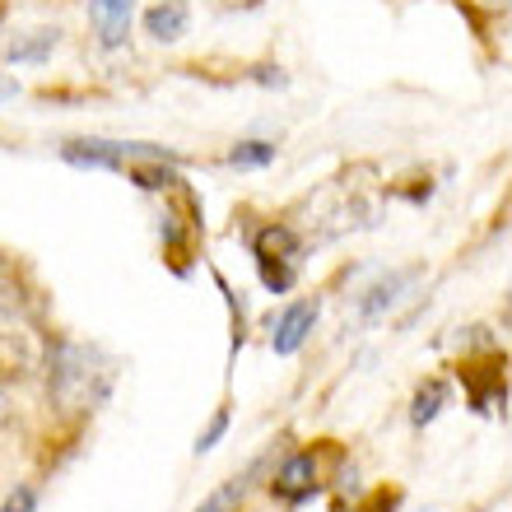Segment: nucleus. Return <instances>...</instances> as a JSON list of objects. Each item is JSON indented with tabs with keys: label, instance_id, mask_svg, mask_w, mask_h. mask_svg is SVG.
I'll use <instances>...</instances> for the list:
<instances>
[{
	"label": "nucleus",
	"instance_id": "0eeeda50",
	"mask_svg": "<svg viewBox=\"0 0 512 512\" xmlns=\"http://www.w3.org/2000/svg\"><path fill=\"white\" fill-rule=\"evenodd\" d=\"M410 284H415V270H396V275L378 280L364 298H359V317H364V322H382V317L401 303V294L410 289Z\"/></svg>",
	"mask_w": 512,
	"mask_h": 512
},
{
	"label": "nucleus",
	"instance_id": "dca6fc26",
	"mask_svg": "<svg viewBox=\"0 0 512 512\" xmlns=\"http://www.w3.org/2000/svg\"><path fill=\"white\" fill-rule=\"evenodd\" d=\"M10 98H19V80H10V75H0V108H5Z\"/></svg>",
	"mask_w": 512,
	"mask_h": 512
},
{
	"label": "nucleus",
	"instance_id": "f8f14e48",
	"mask_svg": "<svg viewBox=\"0 0 512 512\" xmlns=\"http://www.w3.org/2000/svg\"><path fill=\"white\" fill-rule=\"evenodd\" d=\"M126 173L135 177V187H145V191H163V187H173L177 173H173V163L163 168V163H154V168H145V163H131Z\"/></svg>",
	"mask_w": 512,
	"mask_h": 512
},
{
	"label": "nucleus",
	"instance_id": "f257e3e1",
	"mask_svg": "<svg viewBox=\"0 0 512 512\" xmlns=\"http://www.w3.org/2000/svg\"><path fill=\"white\" fill-rule=\"evenodd\" d=\"M112 359L80 340H52L47 345V391L61 410H89L108 396Z\"/></svg>",
	"mask_w": 512,
	"mask_h": 512
},
{
	"label": "nucleus",
	"instance_id": "6e6552de",
	"mask_svg": "<svg viewBox=\"0 0 512 512\" xmlns=\"http://www.w3.org/2000/svg\"><path fill=\"white\" fill-rule=\"evenodd\" d=\"M56 47H61V28H28V33H14L5 56L14 66H42Z\"/></svg>",
	"mask_w": 512,
	"mask_h": 512
},
{
	"label": "nucleus",
	"instance_id": "39448f33",
	"mask_svg": "<svg viewBox=\"0 0 512 512\" xmlns=\"http://www.w3.org/2000/svg\"><path fill=\"white\" fill-rule=\"evenodd\" d=\"M275 494H280L284 503L312 499V494H317V457H312V452H294V457L275 471Z\"/></svg>",
	"mask_w": 512,
	"mask_h": 512
},
{
	"label": "nucleus",
	"instance_id": "423d86ee",
	"mask_svg": "<svg viewBox=\"0 0 512 512\" xmlns=\"http://www.w3.org/2000/svg\"><path fill=\"white\" fill-rule=\"evenodd\" d=\"M131 14L135 0H89V19H94L103 47H122L126 33H131Z\"/></svg>",
	"mask_w": 512,
	"mask_h": 512
},
{
	"label": "nucleus",
	"instance_id": "7ed1b4c3",
	"mask_svg": "<svg viewBox=\"0 0 512 512\" xmlns=\"http://www.w3.org/2000/svg\"><path fill=\"white\" fill-rule=\"evenodd\" d=\"M252 256H256V270H261V284L270 294H289L298 280V238L294 229L284 224H270L252 238Z\"/></svg>",
	"mask_w": 512,
	"mask_h": 512
},
{
	"label": "nucleus",
	"instance_id": "1a4fd4ad",
	"mask_svg": "<svg viewBox=\"0 0 512 512\" xmlns=\"http://www.w3.org/2000/svg\"><path fill=\"white\" fill-rule=\"evenodd\" d=\"M187 24H191L187 0H163V5H154V10L145 14V33L154 42H177L182 33H187Z\"/></svg>",
	"mask_w": 512,
	"mask_h": 512
},
{
	"label": "nucleus",
	"instance_id": "ddd939ff",
	"mask_svg": "<svg viewBox=\"0 0 512 512\" xmlns=\"http://www.w3.org/2000/svg\"><path fill=\"white\" fill-rule=\"evenodd\" d=\"M238 503H243V485H224L219 494H210V499H205L196 512H233Z\"/></svg>",
	"mask_w": 512,
	"mask_h": 512
},
{
	"label": "nucleus",
	"instance_id": "4468645a",
	"mask_svg": "<svg viewBox=\"0 0 512 512\" xmlns=\"http://www.w3.org/2000/svg\"><path fill=\"white\" fill-rule=\"evenodd\" d=\"M224 429H229V410H219V415L210 419V429H205L201 438H196V452H210V447H215L219 438H224Z\"/></svg>",
	"mask_w": 512,
	"mask_h": 512
},
{
	"label": "nucleus",
	"instance_id": "f03ea898",
	"mask_svg": "<svg viewBox=\"0 0 512 512\" xmlns=\"http://www.w3.org/2000/svg\"><path fill=\"white\" fill-rule=\"evenodd\" d=\"M61 159L75 168H108V173H126L131 163H177L173 149L163 145H122V140H66Z\"/></svg>",
	"mask_w": 512,
	"mask_h": 512
},
{
	"label": "nucleus",
	"instance_id": "9d476101",
	"mask_svg": "<svg viewBox=\"0 0 512 512\" xmlns=\"http://www.w3.org/2000/svg\"><path fill=\"white\" fill-rule=\"evenodd\" d=\"M443 405H447V382L429 378V382H424V387L415 391V410H410V419H415V429H424V424H433Z\"/></svg>",
	"mask_w": 512,
	"mask_h": 512
},
{
	"label": "nucleus",
	"instance_id": "9b49d317",
	"mask_svg": "<svg viewBox=\"0 0 512 512\" xmlns=\"http://www.w3.org/2000/svg\"><path fill=\"white\" fill-rule=\"evenodd\" d=\"M229 163L233 168H266V163H275V145L270 140H243V145L229 149Z\"/></svg>",
	"mask_w": 512,
	"mask_h": 512
},
{
	"label": "nucleus",
	"instance_id": "f3484780",
	"mask_svg": "<svg viewBox=\"0 0 512 512\" xmlns=\"http://www.w3.org/2000/svg\"><path fill=\"white\" fill-rule=\"evenodd\" d=\"M10 419V405H5V387H0V424Z\"/></svg>",
	"mask_w": 512,
	"mask_h": 512
},
{
	"label": "nucleus",
	"instance_id": "20e7f679",
	"mask_svg": "<svg viewBox=\"0 0 512 512\" xmlns=\"http://www.w3.org/2000/svg\"><path fill=\"white\" fill-rule=\"evenodd\" d=\"M317 312H322V303H317V298L289 303V308L270 322V350H275V354H298V350H303V340H308L312 326H317Z\"/></svg>",
	"mask_w": 512,
	"mask_h": 512
},
{
	"label": "nucleus",
	"instance_id": "2eb2a0df",
	"mask_svg": "<svg viewBox=\"0 0 512 512\" xmlns=\"http://www.w3.org/2000/svg\"><path fill=\"white\" fill-rule=\"evenodd\" d=\"M33 508H38V489L33 485H19L10 499H5V512H33Z\"/></svg>",
	"mask_w": 512,
	"mask_h": 512
}]
</instances>
